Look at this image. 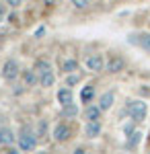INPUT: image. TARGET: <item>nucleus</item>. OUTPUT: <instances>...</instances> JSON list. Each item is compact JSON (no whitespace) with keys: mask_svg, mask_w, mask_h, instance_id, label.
Wrapping results in <instances>:
<instances>
[{"mask_svg":"<svg viewBox=\"0 0 150 154\" xmlns=\"http://www.w3.org/2000/svg\"><path fill=\"white\" fill-rule=\"evenodd\" d=\"M127 113H130V117L134 119L136 123L140 121H144L146 115H148V105L144 103V101H140V99H134V101H127Z\"/></svg>","mask_w":150,"mask_h":154,"instance_id":"1","label":"nucleus"},{"mask_svg":"<svg viewBox=\"0 0 150 154\" xmlns=\"http://www.w3.org/2000/svg\"><path fill=\"white\" fill-rule=\"evenodd\" d=\"M19 148L23 152H31L37 148V134L29 128H23L21 134H19Z\"/></svg>","mask_w":150,"mask_h":154,"instance_id":"2","label":"nucleus"},{"mask_svg":"<svg viewBox=\"0 0 150 154\" xmlns=\"http://www.w3.org/2000/svg\"><path fill=\"white\" fill-rule=\"evenodd\" d=\"M2 78L6 80V82H14L17 78H19V74H21V68H19V62L17 60L8 58L4 64H2Z\"/></svg>","mask_w":150,"mask_h":154,"instance_id":"3","label":"nucleus"},{"mask_svg":"<svg viewBox=\"0 0 150 154\" xmlns=\"http://www.w3.org/2000/svg\"><path fill=\"white\" fill-rule=\"evenodd\" d=\"M84 66H86L89 72H101V70H105V60L101 54H91L84 60Z\"/></svg>","mask_w":150,"mask_h":154,"instance_id":"4","label":"nucleus"},{"mask_svg":"<svg viewBox=\"0 0 150 154\" xmlns=\"http://www.w3.org/2000/svg\"><path fill=\"white\" fill-rule=\"evenodd\" d=\"M70 138H72V130H70V125L68 123H58L56 128H54V140L58 144H62V142H68Z\"/></svg>","mask_w":150,"mask_h":154,"instance_id":"5","label":"nucleus"},{"mask_svg":"<svg viewBox=\"0 0 150 154\" xmlns=\"http://www.w3.org/2000/svg\"><path fill=\"white\" fill-rule=\"evenodd\" d=\"M105 70L111 72V74H117V72L126 70V60L121 58V56H111L109 62L105 64Z\"/></svg>","mask_w":150,"mask_h":154,"instance_id":"6","label":"nucleus"},{"mask_svg":"<svg viewBox=\"0 0 150 154\" xmlns=\"http://www.w3.org/2000/svg\"><path fill=\"white\" fill-rule=\"evenodd\" d=\"M127 41H132L134 45H140L142 49H146L150 54V33H140V35H132Z\"/></svg>","mask_w":150,"mask_h":154,"instance_id":"7","label":"nucleus"},{"mask_svg":"<svg viewBox=\"0 0 150 154\" xmlns=\"http://www.w3.org/2000/svg\"><path fill=\"white\" fill-rule=\"evenodd\" d=\"M99 134H101V121H99V119H97V121H86V125H84V136H86L89 140H95Z\"/></svg>","mask_w":150,"mask_h":154,"instance_id":"8","label":"nucleus"},{"mask_svg":"<svg viewBox=\"0 0 150 154\" xmlns=\"http://www.w3.org/2000/svg\"><path fill=\"white\" fill-rule=\"evenodd\" d=\"M101 113H103V109L99 105H89L84 109V119L86 121H97V119H101Z\"/></svg>","mask_w":150,"mask_h":154,"instance_id":"9","label":"nucleus"},{"mask_svg":"<svg viewBox=\"0 0 150 154\" xmlns=\"http://www.w3.org/2000/svg\"><path fill=\"white\" fill-rule=\"evenodd\" d=\"M113 101H115L113 91H107V93H103V95H101V99H99V107H101L103 111H109V109L113 107Z\"/></svg>","mask_w":150,"mask_h":154,"instance_id":"10","label":"nucleus"},{"mask_svg":"<svg viewBox=\"0 0 150 154\" xmlns=\"http://www.w3.org/2000/svg\"><path fill=\"white\" fill-rule=\"evenodd\" d=\"M14 144V131L11 128H0V146H11Z\"/></svg>","mask_w":150,"mask_h":154,"instance_id":"11","label":"nucleus"},{"mask_svg":"<svg viewBox=\"0 0 150 154\" xmlns=\"http://www.w3.org/2000/svg\"><path fill=\"white\" fill-rule=\"evenodd\" d=\"M37 82H39V74L35 72V68L23 72V84L25 86H35Z\"/></svg>","mask_w":150,"mask_h":154,"instance_id":"12","label":"nucleus"},{"mask_svg":"<svg viewBox=\"0 0 150 154\" xmlns=\"http://www.w3.org/2000/svg\"><path fill=\"white\" fill-rule=\"evenodd\" d=\"M76 115H78V107H76L74 101L68 103V105H62V117L64 119H74Z\"/></svg>","mask_w":150,"mask_h":154,"instance_id":"13","label":"nucleus"},{"mask_svg":"<svg viewBox=\"0 0 150 154\" xmlns=\"http://www.w3.org/2000/svg\"><path fill=\"white\" fill-rule=\"evenodd\" d=\"M58 101H60V105H68V103L74 101V95H72V91H70L68 86L58 91Z\"/></svg>","mask_w":150,"mask_h":154,"instance_id":"14","label":"nucleus"},{"mask_svg":"<svg viewBox=\"0 0 150 154\" xmlns=\"http://www.w3.org/2000/svg\"><path fill=\"white\" fill-rule=\"evenodd\" d=\"M54 82H56V76H54V72H43V74H39V86H45V88H49V86H54Z\"/></svg>","mask_w":150,"mask_h":154,"instance_id":"15","label":"nucleus"},{"mask_svg":"<svg viewBox=\"0 0 150 154\" xmlns=\"http://www.w3.org/2000/svg\"><path fill=\"white\" fill-rule=\"evenodd\" d=\"M62 70L66 72V74H70V72H74V70H78V62H76L74 58L62 60Z\"/></svg>","mask_w":150,"mask_h":154,"instance_id":"16","label":"nucleus"},{"mask_svg":"<svg viewBox=\"0 0 150 154\" xmlns=\"http://www.w3.org/2000/svg\"><path fill=\"white\" fill-rule=\"evenodd\" d=\"M33 68H35V72H37V74H43V72H49V70H52V64H49L47 60L39 58V60L33 64Z\"/></svg>","mask_w":150,"mask_h":154,"instance_id":"17","label":"nucleus"},{"mask_svg":"<svg viewBox=\"0 0 150 154\" xmlns=\"http://www.w3.org/2000/svg\"><path fill=\"white\" fill-rule=\"evenodd\" d=\"M92 97H95V88H92V84L84 86V88L80 91V101H82V103H91Z\"/></svg>","mask_w":150,"mask_h":154,"instance_id":"18","label":"nucleus"},{"mask_svg":"<svg viewBox=\"0 0 150 154\" xmlns=\"http://www.w3.org/2000/svg\"><path fill=\"white\" fill-rule=\"evenodd\" d=\"M142 136H144L142 131H132V138H127L126 146L127 148H136V146L140 144V140H142Z\"/></svg>","mask_w":150,"mask_h":154,"instance_id":"19","label":"nucleus"},{"mask_svg":"<svg viewBox=\"0 0 150 154\" xmlns=\"http://www.w3.org/2000/svg\"><path fill=\"white\" fill-rule=\"evenodd\" d=\"M37 138H45V134H47V121L45 119H39V123H37Z\"/></svg>","mask_w":150,"mask_h":154,"instance_id":"20","label":"nucleus"},{"mask_svg":"<svg viewBox=\"0 0 150 154\" xmlns=\"http://www.w3.org/2000/svg\"><path fill=\"white\" fill-rule=\"evenodd\" d=\"M70 2H72V6H74V8H78V11L89 8V4H91V0H70Z\"/></svg>","mask_w":150,"mask_h":154,"instance_id":"21","label":"nucleus"},{"mask_svg":"<svg viewBox=\"0 0 150 154\" xmlns=\"http://www.w3.org/2000/svg\"><path fill=\"white\" fill-rule=\"evenodd\" d=\"M78 80H80V76H68L66 78V86H72V84L78 82Z\"/></svg>","mask_w":150,"mask_h":154,"instance_id":"22","label":"nucleus"},{"mask_svg":"<svg viewBox=\"0 0 150 154\" xmlns=\"http://www.w3.org/2000/svg\"><path fill=\"white\" fill-rule=\"evenodd\" d=\"M4 2H6L8 6H12V8H17V6H21V2H23V0H4Z\"/></svg>","mask_w":150,"mask_h":154,"instance_id":"23","label":"nucleus"},{"mask_svg":"<svg viewBox=\"0 0 150 154\" xmlns=\"http://www.w3.org/2000/svg\"><path fill=\"white\" fill-rule=\"evenodd\" d=\"M4 14H6V2H4V4H0V19H2Z\"/></svg>","mask_w":150,"mask_h":154,"instance_id":"24","label":"nucleus"},{"mask_svg":"<svg viewBox=\"0 0 150 154\" xmlns=\"http://www.w3.org/2000/svg\"><path fill=\"white\" fill-rule=\"evenodd\" d=\"M43 31H45L43 27H41V29H37V33H35V37H41V35H43Z\"/></svg>","mask_w":150,"mask_h":154,"instance_id":"25","label":"nucleus"}]
</instances>
